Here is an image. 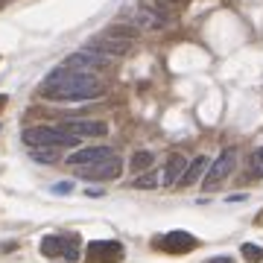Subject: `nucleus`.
<instances>
[{"mask_svg":"<svg viewBox=\"0 0 263 263\" xmlns=\"http://www.w3.org/2000/svg\"><path fill=\"white\" fill-rule=\"evenodd\" d=\"M3 105H6V97H3V94H0V108H3Z\"/></svg>","mask_w":263,"mask_h":263,"instance_id":"nucleus-26","label":"nucleus"},{"mask_svg":"<svg viewBox=\"0 0 263 263\" xmlns=\"http://www.w3.org/2000/svg\"><path fill=\"white\" fill-rule=\"evenodd\" d=\"M53 193H56V196H65V193H73V181H56V184H53Z\"/></svg>","mask_w":263,"mask_h":263,"instance_id":"nucleus-22","label":"nucleus"},{"mask_svg":"<svg viewBox=\"0 0 263 263\" xmlns=\"http://www.w3.org/2000/svg\"><path fill=\"white\" fill-rule=\"evenodd\" d=\"M152 161H155V155L146 152V149H141V152H135V155H132L129 167L135 170L138 176H143V173H149V170H152Z\"/></svg>","mask_w":263,"mask_h":263,"instance_id":"nucleus-15","label":"nucleus"},{"mask_svg":"<svg viewBox=\"0 0 263 263\" xmlns=\"http://www.w3.org/2000/svg\"><path fill=\"white\" fill-rule=\"evenodd\" d=\"M208 263H234V260H231V257H211Z\"/></svg>","mask_w":263,"mask_h":263,"instance_id":"nucleus-24","label":"nucleus"},{"mask_svg":"<svg viewBox=\"0 0 263 263\" xmlns=\"http://www.w3.org/2000/svg\"><path fill=\"white\" fill-rule=\"evenodd\" d=\"M38 252L44 254V257H62V254H65V237H59V234L44 237V240L38 243Z\"/></svg>","mask_w":263,"mask_h":263,"instance_id":"nucleus-14","label":"nucleus"},{"mask_svg":"<svg viewBox=\"0 0 263 263\" xmlns=\"http://www.w3.org/2000/svg\"><path fill=\"white\" fill-rule=\"evenodd\" d=\"M190 161H184V155H179V152H173L167 158V164H164V176H161V181L167 184V187H179L181 176H184V170H187Z\"/></svg>","mask_w":263,"mask_h":263,"instance_id":"nucleus-11","label":"nucleus"},{"mask_svg":"<svg viewBox=\"0 0 263 263\" xmlns=\"http://www.w3.org/2000/svg\"><path fill=\"white\" fill-rule=\"evenodd\" d=\"M59 129L65 132V135H70V138H103V135H108V126H105L103 120H65Z\"/></svg>","mask_w":263,"mask_h":263,"instance_id":"nucleus-5","label":"nucleus"},{"mask_svg":"<svg viewBox=\"0 0 263 263\" xmlns=\"http://www.w3.org/2000/svg\"><path fill=\"white\" fill-rule=\"evenodd\" d=\"M32 161H38V164H59V149H50V146H44V149H32Z\"/></svg>","mask_w":263,"mask_h":263,"instance_id":"nucleus-17","label":"nucleus"},{"mask_svg":"<svg viewBox=\"0 0 263 263\" xmlns=\"http://www.w3.org/2000/svg\"><path fill=\"white\" fill-rule=\"evenodd\" d=\"M252 173L263 179V146H260V149H254V152H252Z\"/></svg>","mask_w":263,"mask_h":263,"instance_id":"nucleus-21","label":"nucleus"},{"mask_svg":"<svg viewBox=\"0 0 263 263\" xmlns=\"http://www.w3.org/2000/svg\"><path fill=\"white\" fill-rule=\"evenodd\" d=\"M123 246L117 240H94L88 243V263H120Z\"/></svg>","mask_w":263,"mask_h":263,"instance_id":"nucleus-4","label":"nucleus"},{"mask_svg":"<svg viewBox=\"0 0 263 263\" xmlns=\"http://www.w3.org/2000/svg\"><path fill=\"white\" fill-rule=\"evenodd\" d=\"M3 3H6V0H0V6H3Z\"/></svg>","mask_w":263,"mask_h":263,"instance_id":"nucleus-27","label":"nucleus"},{"mask_svg":"<svg viewBox=\"0 0 263 263\" xmlns=\"http://www.w3.org/2000/svg\"><path fill=\"white\" fill-rule=\"evenodd\" d=\"M91 53L97 56H105V59H123L132 53V41H120V38H97V41H88Z\"/></svg>","mask_w":263,"mask_h":263,"instance_id":"nucleus-6","label":"nucleus"},{"mask_svg":"<svg viewBox=\"0 0 263 263\" xmlns=\"http://www.w3.org/2000/svg\"><path fill=\"white\" fill-rule=\"evenodd\" d=\"M108 62H111V59L97 56V53H91V50H82V53L67 56L65 67H70V70H82V73H91V67H108Z\"/></svg>","mask_w":263,"mask_h":263,"instance_id":"nucleus-10","label":"nucleus"},{"mask_svg":"<svg viewBox=\"0 0 263 263\" xmlns=\"http://www.w3.org/2000/svg\"><path fill=\"white\" fill-rule=\"evenodd\" d=\"M105 38H120V41H135L138 38V27H126V24H114L105 29Z\"/></svg>","mask_w":263,"mask_h":263,"instance_id":"nucleus-16","label":"nucleus"},{"mask_svg":"<svg viewBox=\"0 0 263 263\" xmlns=\"http://www.w3.org/2000/svg\"><path fill=\"white\" fill-rule=\"evenodd\" d=\"M161 6H173V9H181V6H187L190 0H158Z\"/></svg>","mask_w":263,"mask_h":263,"instance_id":"nucleus-23","label":"nucleus"},{"mask_svg":"<svg viewBox=\"0 0 263 263\" xmlns=\"http://www.w3.org/2000/svg\"><path fill=\"white\" fill-rule=\"evenodd\" d=\"M240 252H243V257H246L249 263H263V249H260V246L243 243V246H240Z\"/></svg>","mask_w":263,"mask_h":263,"instance_id":"nucleus-19","label":"nucleus"},{"mask_svg":"<svg viewBox=\"0 0 263 263\" xmlns=\"http://www.w3.org/2000/svg\"><path fill=\"white\" fill-rule=\"evenodd\" d=\"M132 187H135V190H152V187H158V176H155V173H143V176H135Z\"/></svg>","mask_w":263,"mask_h":263,"instance_id":"nucleus-18","label":"nucleus"},{"mask_svg":"<svg viewBox=\"0 0 263 263\" xmlns=\"http://www.w3.org/2000/svg\"><path fill=\"white\" fill-rule=\"evenodd\" d=\"M167 15L164 12H155V9H138L135 12V18H132V24L138 29H161L164 24H167Z\"/></svg>","mask_w":263,"mask_h":263,"instance_id":"nucleus-13","label":"nucleus"},{"mask_svg":"<svg viewBox=\"0 0 263 263\" xmlns=\"http://www.w3.org/2000/svg\"><path fill=\"white\" fill-rule=\"evenodd\" d=\"M211 164H214V161H208V155H196V158L187 164V170H184L179 187H190V184H196V181L205 176V170H211Z\"/></svg>","mask_w":263,"mask_h":263,"instance_id":"nucleus-12","label":"nucleus"},{"mask_svg":"<svg viewBox=\"0 0 263 263\" xmlns=\"http://www.w3.org/2000/svg\"><path fill=\"white\" fill-rule=\"evenodd\" d=\"M105 91L91 73L82 70H70V67L59 65L50 70L44 85H41V97L53 100V103H88V100H100Z\"/></svg>","mask_w":263,"mask_h":263,"instance_id":"nucleus-1","label":"nucleus"},{"mask_svg":"<svg viewBox=\"0 0 263 263\" xmlns=\"http://www.w3.org/2000/svg\"><path fill=\"white\" fill-rule=\"evenodd\" d=\"M21 141L27 143L29 149H44V146H50V149H73V146H79V138L65 135L59 126H29V129H24Z\"/></svg>","mask_w":263,"mask_h":263,"instance_id":"nucleus-2","label":"nucleus"},{"mask_svg":"<svg viewBox=\"0 0 263 263\" xmlns=\"http://www.w3.org/2000/svg\"><path fill=\"white\" fill-rule=\"evenodd\" d=\"M234 164H237V149L234 146H228V149H222L219 152V158L211 164V170H208V176H205V190H214V187H219V181L222 179H228L231 176V170H234Z\"/></svg>","mask_w":263,"mask_h":263,"instance_id":"nucleus-3","label":"nucleus"},{"mask_svg":"<svg viewBox=\"0 0 263 263\" xmlns=\"http://www.w3.org/2000/svg\"><path fill=\"white\" fill-rule=\"evenodd\" d=\"M246 193H234V196H228V202H243Z\"/></svg>","mask_w":263,"mask_h":263,"instance_id":"nucleus-25","label":"nucleus"},{"mask_svg":"<svg viewBox=\"0 0 263 263\" xmlns=\"http://www.w3.org/2000/svg\"><path fill=\"white\" fill-rule=\"evenodd\" d=\"M62 257H67V260H79V237L70 234L65 237V254Z\"/></svg>","mask_w":263,"mask_h":263,"instance_id":"nucleus-20","label":"nucleus"},{"mask_svg":"<svg viewBox=\"0 0 263 263\" xmlns=\"http://www.w3.org/2000/svg\"><path fill=\"white\" fill-rule=\"evenodd\" d=\"M155 243H158V249H164L170 254H184V252H193L199 246V240L193 234H187V231H170V234H164Z\"/></svg>","mask_w":263,"mask_h":263,"instance_id":"nucleus-7","label":"nucleus"},{"mask_svg":"<svg viewBox=\"0 0 263 263\" xmlns=\"http://www.w3.org/2000/svg\"><path fill=\"white\" fill-rule=\"evenodd\" d=\"M114 149L111 146H85V149L67 155V164L73 167H91V164H103V161H111Z\"/></svg>","mask_w":263,"mask_h":263,"instance_id":"nucleus-8","label":"nucleus"},{"mask_svg":"<svg viewBox=\"0 0 263 263\" xmlns=\"http://www.w3.org/2000/svg\"><path fill=\"white\" fill-rule=\"evenodd\" d=\"M82 179H94V181H103V179H117L123 173V161L114 155L111 161H103V164H91V167H76Z\"/></svg>","mask_w":263,"mask_h":263,"instance_id":"nucleus-9","label":"nucleus"}]
</instances>
